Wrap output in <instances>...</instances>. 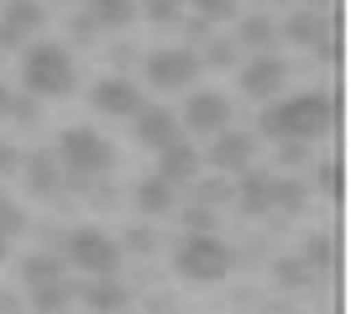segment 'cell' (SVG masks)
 I'll return each mask as SVG.
<instances>
[{
	"label": "cell",
	"mask_w": 351,
	"mask_h": 314,
	"mask_svg": "<svg viewBox=\"0 0 351 314\" xmlns=\"http://www.w3.org/2000/svg\"><path fill=\"white\" fill-rule=\"evenodd\" d=\"M330 126H336V100L325 90L289 94V100H278V105L263 110V131L278 136V142H320Z\"/></svg>",
	"instance_id": "obj_1"
},
{
	"label": "cell",
	"mask_w": 351,
	"mask_h": 314,
	"mask_svg": "<svg viewBox=\"0 0 351 314\" xmlns=\"http://www.w3.org/2000/svg\"><path fill=\"white\" fill-rule=\"evenodd\" d=\"M73 58L69 47L58 42H32L27 58H21V84H27L32 94H47V100H69L73 94Z\"/></svg>",
	"instance_id": "obj_2"
},
{
	"label": "cell",
	"mask_w": 351,
	"mask_h": 314,
	"mask_svg": "<svg viewBox=\"0 0 351 314\" xmlns=\"http://www.w3.org/2000/svg\"><path fill=\"white\" fill-rule=\"evenodd\" d=\"M173 267H178V278H189V283H220V278L231 272V246H226L215 231H189L173 252Z\"/></svg>",
	"instance_id": "obj_3"
},
{
	"label": "cell",
	"mask_w": 351,
	"mask_h": 314,
	"mask_svg": "<svg viewBox=\"0 0 351 314\" xmlns=\"http://www.w3.org/2000/svg\"><path fill=\"white\" fill-rule=\"evenodd\" d=\"M58 163L69 168V179H100L116 168V147L95 126H69L58 136Z\"/></svg>",
	"instance_id": "obj_4"
},
{
	"label": "cell",
	"mask_w": 351,
	"mask_h": 314,
	"mask_svg": "<svg viewBox=\"0 0 351 314\" xmlns=\"http://www.w3.org/2000/svg\"><path fill=\"white\" fill-rule=\"evenodd\" d=\"M69 262L79 272H89V278H110V272H121V246L105 236V231L84 225V231L69 236Z\"/></svg>",
	"instance_id": "obj_5"
},
{
	"label": "cell",
	"mask_w": 351,
	"mask_h": 314,
	"mask_svg": "<svg viewBox=\"0 0 351 314\" xmlns=\"http://www.w3.org/2000/svg\"><path fill=\"white\" fill-rule=\"evenodd\" d=\"M199 79V53L194 47H162V53H147V84L152 90H189Z\"/></svg>",
	"instance_id": "obj_6"
},
{
	"label": "cell",
	"mask_w": 351,
	"mask_h": 314,
	"mask_svg": "<svg viewBox=\"0 0 351 314\" xmlns=\"http://www.w3.org/2000/svg\"><path fill=\"white\" fill-rule=\"evenodd\" d=\"M236 84H241V94H247V100H273V94L289 84V63L273 58V53H257V58L236 74Z\"/></svg>",
	"instance_id": "obj_7"
},
{
	"label": "cell",
	"mask_w": 351,
	"mask_h": 314,
	"mask_svg": "<svg viewBox=\"0 0 351 314\" xmlns=\"http://www.w3.org/2000/svg\"><path fill=\"white\" fill-rule=\"evenodd\" d=\"M89 105H95V110H100V116H121V120H132L136 110H142V94H136V84L126 74H110V79H100V84H95V94H89Z\"/></svg>",
	"instance_id": "obj_8"
},
{
	"label": "cell",
	"mask_w": 351,
	"mask_h": 314,
	"mask_svg": "<svg viewBox=\"0 0 351 314\" xmlns=\"http://www.w3.org/2000/svg\"><path fill=\"white\" fill-rule=\"evenodd\" d=\"M184 126H189V131H199V136L226 131V126H231V100H226V94H215V90L189 94V105H184Z\"/></svg>",
	"instance_id": "obj_9"
},
{
	"label": "cell",
	"mask_w": 351,
	"mask_h": 314,
	"mask_svg": "<svg viewBox=\"0 0 351 314\" xmlns=\"http://www.w3.org/2000/svg\"><path fill=\"white\" fill-rule=\"evenodd\" d=\"M132 136L147 152H162L168 142H178V116L162 110V105H142V110L132 116Z\"/></svg>",
	"instance_id": "obj_10"
},
{
	"label": "cell",
	"mask_w": 351,
	"mask_h": 314,
	"mask_svg": "<svg viewBox=\"0 0 351 314\" xmlns=\"http://www.w3.org/2000/svg\"><path fill=\"white\" fill-rule=\"evenodd\" d=\"M252 152H257V142H252L247 131H215V142H210L205 163L210 168H226V173H247Z\"/></svg>",
	"instance_id": "obj_11"
},
{
	"label": "cell",
	"mask_w": 351,
	"mask_h": 314,
	"mask_svg": "<svg viewBox=\"0 0 351 314\" xmlns=\"http://www.w3.org/2000/svg\"><path fill=\"white\" fill-rule=\"evenodd\" d=\"M47 21V11L37 5V0H11L5 11H0V47H16V42H27L32 31Z\"/></svg>",
	"instance_id": "obj_12"
},
{
	"label": "cell",
	"mask_w": 351,
	"mask_h": 314,
	"mask_svg": "<svg viewBox=\"0 0 351 314\" xmlns=\"http://www.w3.org/2000/svg\"><path fill=\"white\" fill-rule=\"evenodd\" d=\"M199 168H205V157L178 136V142H168V147L158 152V179L162 183H194L199 179Z\"/></svg>",
	"instance_id": "obj_13"
},
{
	"label": "cell",
	"mask_w": 351,
	"mask_h": 314,
	"mask_svg": "<svg viewBox=\"0 0 351 314\" xmlns=\"http://www.w3.org/2000/svg\"><path fill=\"white\" fill-rule=\"evenodd\" d=\"M79 299H84V309H95V314H116V309H126L132 288H126L116 272H110V278H95V283H84V288H79Z\"/></svg>",
	"instance_id": "obj_14"
},
{
	"label": "cell",
	"mask_w": 351,
	"mask_h": 314,
	"mask_svg": "<svg viewBox=\"0 0 351 314\" xmlns=\"http://www.w3.org/2000/svg\"><path fill=\"white\" fill-rule=\"evenodd\" d=\"M27 189L43 199H58V152H32L27 163Z\"/></svg>",
	"instance_id": "obj_15"
},
{
	"label": "cell",
	"mask_w": 351,
	"mask_h": 314,
	"mask_svg": "<svg viewBox=\"0 0 351 314\" xmlns=\"http://www.w3.org/2000/svg\"><path fill=\"white\" fill-rule=\"evenodd\" d=\"M69 304H73L69 272H63V278H53V283H37V288H32V309H37V314H63Z\"/></svg>",
	"instance_id": "obj_16"
},
{
	"label": "cell",
	"mask_w": 351,
	"mask_h": 314,
	"mask_svg": "<svg viewBox=\"0 0 351 314\" xmlns=\"http://www.w3.org/2000/svg\"><path fill=\"white\" fill-rule=\"evenodd\" d=\"M136 209H142V215H152V220H158V215H168V209H173V183H162L158 173H152V179H142V183H136Z\"/></svg>",
	"instance_id": "obj_17"
},
{
	"label": "cell",
	"mask_w": 351,
	"mask_h": 314,
	"mask_svg": "<svg viewBox=\"0 0 351 314\" xmlns=\"http://www.w3.org/2000/svg\"><path fill=\"white\" fill-rule=\"evenodd\" d=\"M236 205L247 209V215H267V209H273V194H267V173H247V183H241Z\"/></svg>",
	"instance_id": "obj_18"
},
{
	"label": "cell",
	"mask_w": 351,
	"mask_h": 314,
	"mask_svg": "<svg viewBox=\"0 0 351 314\" xmlns=\"http://www.w3.org/2000/svg\"><path fill=\"white\" fill-rule=\"evenodd\" d=\"M89 16L100 27H126V21H136V0H89Z\"/></svg>",
	"instance_id": "obj_19"
},
{
	"label": "cell",
	"mask_w": 351,
	"mask_h": 314,
	"mask_svg": "<svg viewBox=\"0 0 351 314\" xmlns=\"http://www.w3.org/2000/svg\"><path fill=\"white\" fill-rule=\"evenodd\" d=\"M236 37H241V42H247L252 53H267V47H273V37H278V27H273L267 16H247V21H241V31H236Z\"/></svg>",
	"instance_id": "obj_20"
},
{
	"label": "cell",
	"mask_w": 351,
	"mask_h": 314,
	"mask_svg": "<svg viewBox=\"0 0 351 314\" xmlns=\"http://www.w3.org/2000/svg\"><path fill=\"white\" fill-rule=\"evenodd\" d=\"M53 278H63V262H58V257H27V262H21V283H27V288L53 283Z\"/></svg>",
	"instance_id": "obj_21"
},
{
	"label": "cell",
	"mask_w": 351,
	"mask_h": 314,
	"mask_svg": "<svg viewBox=\"0 0 351 314\" xmlns=\"http://www.w3.org/2000/svg\"><path fill=\"white\" fill-rule=\"evenodd\" d=\"M184 5H194V21H231L236 16V0H184Z\"/></svg>",
	"instance_id": "obj_22"
},
{
	"label": "cell",
	"mask_w": 351,
	"mask_h": 314,
	"mask_svg": "<svg viewBox=\"0 0 351 314\" xmlns=\"http://www.w3.org/2000/svg\"><path fill=\"white\" fill-rule=\"evenodd\" d=\"M267 194H273V205H283V209L304 205V189H299L293 179H267Z\"/></svg>",
	"instance_id": "obj_23"
},
{
	"label": "cell",
	"mask_w": 351,
	"mask_h": 314,
	"mask_svg": "<svg viewBox=\"0 0 351 314\" xmlns=\"http://www.w3.org/2000/svg\"><path fill=\"white\" fill-rule=\"evenodd\" d=\"M309 278H315V272H309L299 257H283V262H278V283H283V288H304Z\"/></svg>",
	"instance_id": "obj_24"
},
{
	"label": "cell",
	"mask_w": 351,
	"mask_h": 314,
	"mask_svg": "<svg viewBox=\"0 0 351 314\" xmlns=\"http://www.w3.org/2000/svg\"><path fill=\"white\" fill-rule=\"evenodd\" d=\"M21 231H27V215H21V209H16L11 199L0 194V236L11 241V236H21Z\"/></svg>",
	"instance_id": "obj_25"
},
{
	"label": "cell",
	"mask_w": 351,
	"mask_h": 314,
	"mask_svg": "<svg viewBox=\"0 0 351 314\" xmlns=\"http://www.w3.org/2000/svg\"><path fill=\"white\" fill-rule=\"evenodd\" d=\"M142 11L152 16V21H178V11H184V0H142Z\"/></svg>",
	"instance_id": "obj_26"
},
{
	"label": "cell",
	"mask_w": 351,
	"mask_h": 314,
	"mask_svg": "<svg viewBox=\"0 0 351 314\" xmlns=\"http://www.w3.org/2000/svg\"><path fill=\"white\" fill-rule=\"evenodd\" d=\"M320 194L341 199V163H320Z\"/></svg>",
	"instance_id": "obj_27"
},
{
	"label": "cell",
	"mask_w": 351,
	"mask_h": 314,
	"mask_svg": "<svg viewBox=\"0 0 351 314\" xmlns=\"http://www.w3.org/2000/svg\"><path fill=\"white\" fill-rule=\"evenodd\" d=\"M315 31H320V21H315V16H299V21H289V27H283V37H293V42H309Z\"/></svg>",
	"instance_id": "obj_28"
},
{
	"label": "cell",
	"mask_w": 351,
	"mask_h": 314,
	"mask_svg": "<svg viewBox=\"0 0 351 314\" xmlns=\"http://www.w3.org/2000/svg\"><path fill=\"white\" fill-rule=\"evenodd\" d=\"M184 225H189V231H215V209H199V205H194V209H184Z\"/></svg>",
	"instance_id": "obj_29"
},
{
	"label": "cell",
	"mask_w": 351,
	"mask_h": 314,
	"mask_svg": "<svg viewBox=\"0 0 351 314\" xmlns=\"http://www.w3.org/2000/svg\"><path fill=\"white\" fill-rule=\"evenodd\" d=\"M309 267H330V241H325V236L309 241Z\"/></svg>",
	"instance_id": "obj_30"
},
{
	"label": "cell",
	"mask_w": 351,
	"mask_h": 314,
	"mask_svg": "<svg viewBox=\"0 0 351 314\" xmlns=\"http://www.w3.org/2000/svg\"><path fill=\"white\" fill-rule=\"evenodd\" d=\"M304 147H309V142H278V157L289 168H299V163H304Z\"/></svg>",
	"instance_id": "obj_31"
},
{
	"label": "cell",
	"mask_w": 351,
	"mask_h": 314,
	"mask_svg": "<svg viewBox=\"0 0 351 314\" xmlns=\"http://www.w3.org/2000/svg\"><path fill=\"white\" fill-rule=\"evenodd\" d=\"M205 58L215 63V68H226V63L236 58V47H231V42H210V47H205Z\"/></svg>",
	"instance_id": "obj_32"
},
{
	"label": "cell",
	"mask_w": 351,
	"mask_h": 314,
	"mask_svg": "<svg viewBox=\"0 0 351 314\" xmlns=\"http://www.w3.org/2000/svg\"><path fill=\"white\" fill-rule=\"evenodd\" d=\"M16 168H21V152H16L11 142H0V179H5V173H16Z\"/></svg>",
	"instance_id": "obj_33"
},
{
	"label": "cell",
	"mask_w": 351,
	"mask_h": 314,
	"mask_svg": "<svg viewBox=\"0 0 351 314\" xmlns=\"http://www.w3.org/2000/svg\"><path fill=\"white\" fill-rule=\"evenodd\" d=\"M0 314H21V299H16V293H0Z\"/></svg>",
	"instance_id": "obj_34"
},
{
	"label": "cell",
	"mask_w": 351,
	"mask_h": 314,
	"mask_svg": "<svg viewBox=\"0 0 351 314\" xmlns=\"http://www.w3.org/2000/svg\"><path fill=\"white\" fill-rule=\"evenodd\" d=\"M11 100H16V94H11V90H5V84H0V120L11 116Z\"/></svg>",
	"instance_id": "obj_35"
},
{
	"label": "cell",
	"mask_w": 351,
	"mask_h": 314,
	"mask_svg": "<svg viewBox=\"0 0 351 314\" xmlns=\"http://www.w3.org/2000/svg\"><path fill=\"white\" fill-rule=\"evenodd\" d=\"M0 262H5V236H0Z\"/></svg>",
	"instance_id": "obj_36"
},
{
	"label": "cell",
	"mask_w": 351,
	"mask_h": 314,
	"mask_svg": "<svg viewBox=\"0 0 351 314\" xmlns=\"http://www.w3.org/2000/svg\"><path fill=\"white\" fill-rule=\"evenodd\" d=\"M278 5H293V0H278Z\"/></svg>",
	"instance_id": "obj_37"
}]
</instances>
